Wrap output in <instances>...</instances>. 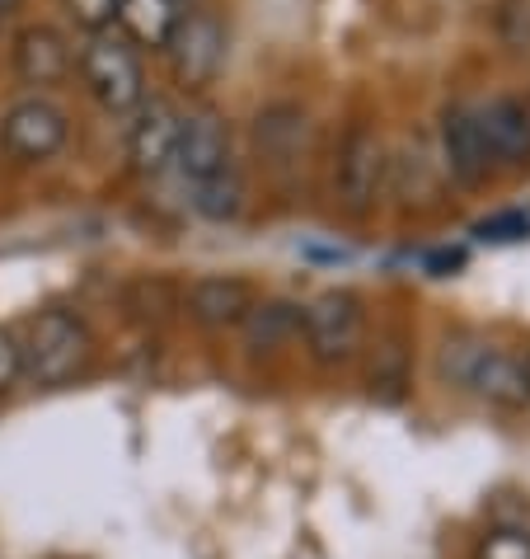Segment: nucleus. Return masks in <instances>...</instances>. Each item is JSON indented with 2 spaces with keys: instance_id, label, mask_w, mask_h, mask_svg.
I'll list each match as a JSON object with an SVG mask.
<instances>
[{
  "instance_id": "obj_1",
  "label": "nucleus",
  "mask_w": 530,
  "mask_h": 559,
  "mask_svg": "<svg viewBox=\"0 0 530 559\" xmlns=\"http://www.w3.org/2000/svg\"><path fill=\"white\" fill-rule=\"evenodd\" d=\"M20 357H24V377L34 381L38 391H61V385H71L89 367L95 334H89V324L75 316V310L48 306L24 324Z\"/></svg>"
},
{
  "instance_id": "obj_2",
  "label": "nucleus",
  "mask_w": 530,
  "mask_h": 559,
  "mask_svg": "<svg viewBox=\"0 0 530 559\" xmlns=\"http://www.w3.org/2000/svg\"><path fill=\"white\" fill-rule=\"evenodd\" d=\"M75 71H81L85 95L95 99L104 114H136V108L146 104L142 52H136L122 34H113V28L89 34V43L75 52Z\"/></svg>"
},
{
  "instance_id": "obj_3",
  "label": "nucleus",
  "mask_w": 530,
  "mask_h": 559,
  "mask_svg": "<svg viewBox=\"0 0 530 559\" xmlns=\"http://www.w3.org/2000/svg\"><path fill=\"white\" fill-rule=\"evenodd\" d=\"M301 334H305V348L320 367H342L362 353V338H366V310L362 297L348 287H334V292H320L315 301L301 310Z\"/></svg>"
},
{
  "instance_id": "obj_4",
  "label": "nucleus",
  "mask_w": 530,
  "mask_h": 559,
  "mask_svg": "<svg viewBox=\"0 0 530 559\" xmlns=\"http://www.w3.org/2000/svg\"><path fill=\"white\" fill-rule=\"evenodd\" d=\"M385 175H389V155L385 142L371 122H352L348 136L338 146V160H334V198L342 212L362 216L376 207V198L385 189Z\"/></svg>"
},
{
  "instance_id": "obj_5",
  "label": "nucleus",
  "mask_w": 530,
  "mask_h": 559,
  "mask_svg": "<svg viewBox=\"0 0 530 559\" xmlns=\"http://www.w3.org/2000/svg\"><path fill=\"white\" fill-rule=\"evenodd\" d=\"M169 75L183 95H197L207 90L216 75H221V61H226V24L216 20V10H189L169 38Z\"/></svg>"
},
{
  "instance_id": "obj_6",
  "label": "nucleus",
  "mask_w": 530,
  "mask_h": 559,
  "mask_svg": "<svg viewBox=\"0 0 530 559\" xmlns=\"http://www.w3.org/2000/svg\"><path fill=\"white\" fill-rule=\"evenodd\" d=\"M67 136H71L67 108L43 99V95H24V99H14L5 114H0V146H5L14 160H24V165L52 160V155L67 146Z\"/></svg>"
},
{
  "instance_id": "obj_7",
  "label": "nucleus",
  "mask_w": 530,
  "mask_h": 559,
  "mask_svg": "<svg viewBox=\"0 0 530 559\" xmlns=\"http://www.w3.org/2000/svg\"><path fill=\"white\" fill-rule=\"evenodd\" d=\"M442 169L446 179H456L460 189H479V183H489L493 175V155H489V142H483L479 132V114L470 104H450L442 108Z\"/></svg>"
},
{
  "instance_id": "obj_8",
  "label": "nucleus",
  "mask_w": 530,
  "mask_h": 559,
  "mask_svg": "<svg viewBox=\"0 0 530 559\" xmlns=\"http://www.w3.org/2000/svg\"><path fill=\"white\" fill-rule=\"evenodd\" d=\"M179 128H183V114L169 99H146L136 108L128 128V160L136 175L160 179L179 160Z\"/></svg>"
},
{
  "instance_id": "obj_9",
  "label": "nucleus",
  "mask_w": 530,
  "mask_h": 559,
  "mask_svg": "<svg viewBox=\"0 0 530 559\" xmlns=\"http://www.w3.org/2000/svg\"><path fill=\"white\" fill-rule=\"evenodd\" d=\"M10 67H14V75H20V85H28V90H57L75 71L71 38L52 24H28V28L14 34Z\"/></svg>"
},
{
  "instance_id": "obj_10",
  "label": "nucleus",
  "mask_w": 530,
  "mask_h": 559,
  "mask_svg": "<svg viewBox=\"0 0 530 559\" xmlns=\"http://www.w3.org/2000/svg\"><path fill=\"white\" fill-rule=\"evenodd\" d=\"M479 114V132L489 142V155H493V169H521L530 165V99H517V95H497L489 104L474 108Z\"/></svg>"
},
{
  "instance_id": "obj_11",
  "label": "nucleus",
  "mask_w": 530,
  "mask_h": 559,
  "mask_svg": "<svg viewBox=\"0 0 530 559\" xmlns=\"http://www.w3.org/2000/svg\"><path fill=\"white\" fill-rule=\"evenodd\" d=\"M183 179L189 183H202V179H216L230 169V132L221 114H212V108H193L189 118H183L179 128V160Z\"/></svg>"
},
{
  "instance_id": "obj_12",
  "label": "nucleus",
  "mask_w": 530,
  "mask_h": 559,
  "mask_svg": "<svg viewBox=\"0 0 530 559\" xmlns=\"http://www.w3.org/2000/svg\"><path fill=\"white\" fill-rule=\"evenodd\" d=\"M460 381L470 385L479 400H489V405H503V409H521L526 405V371L511 353L503 348H470L460 367Z\"/></svg>"
},
{
  "instance_id": "obj_13",
  "label": "nucleus",
  "mask_w": 530,
  "mask_h": 559,
  "mask_svg": "<svg viewBox=\"0 0 530 559\" xmlns=\"http://www.w3.org/2000/svg\"><path fill=\"white\" fill-rule=\"evenodd\" d=\"M254 287L244 283V277L236 273H207L197 277V283L189 287V297H183V306H189V316L197 324H207V330H226V324H244V316L254 310Z\"/></svg>"
},
{
  "instance_id": "obj_14",
  "label": "nucleus",
  "mask_w": 530,
  "mask_h": 559,
  "mask_svg": "<svg viewBox=\"0 0 530 559\" xmlns=\"http://www.w3.org/2000/svg\"><path fill=\"white\" fill-rule=\"evenodd\" d=\"M183 20L179 0H122L118 5V34L132 43V48H150L165 52L174 28Z\"/></svg>"
},
{
  "instance_id": "obj_15",
  "label": "nucleus",
  "mask_w": 530,
  "mask_h": 559,
  "mask_svg": "<svg viewBox=\"0 0 530 559\" xmlns=\"http://www.w3.org/2000/svg\"><path fill=\"white\" fill-rule=\"evenodd\" d=\"M296 330H301V310L287 301H254V310L244 316V338L254 353L287 344Z\"/></svg>"
},
{
  "instance_id": "obj_16",
  "label": "nucleus",
  "mask_w": 530,
  "mask_h": 559,
  "mask_svg": "<svg viewBox=\"0 0 530 559\" xmlns=\"http://www.w3.org/2000/svg\"><path fill=\"white\" fill-rule=\"evenodd\" d=\"M366 381H371V395H376L381 405H399V400L409 395V348H403L395 334L381 338L376 362H371Z\"/></svg>"
},
{
  "instance_id": "obj_17",
  "label": "nucleus",
  "mask_w": 530,
  "mask_h": 559,
  "mask_svg": "<svg viewBox=\"0 0 530 559\" xmlns=\"http://www.w3.org/2000/svg\"><path fill=\"white\" fill-rule=\"evenodd\" d=\"M193 207L207 216V222H236L240 207H244L240 175H236V169H226V175H216V179L193 183Z\"/></svg>"
},
{
  "instance_id": "obj_18",
  "label": "nucleus",
  "mask_w": 530,
  "mask_h": 559,
  "mask_svg": "<svg viewBox=\"0 0 530 559\" xmlns=\"http://www.w3.org/2000/svg\"><path fill=\"white\" fill-rule=\"evenodd\" d=\"M497 38L517 57H530V0H497Z\"/></svg>"
},
{
  "instance_id": "obj_19",
  "label": "nucleus",
  "mask_w": 530,
  "mask_h": 559,
  "mask_svg": "<svg viewBox=\"0 0 530 559\" xmlns=\"http://www.w3.org/2000/svg\"><path fill=\"white\" fill-rule=\"evenodd\" d=\"M474 559H530V532L521 526H493L479 536Z\"/></svg>"
},
{
  "instance_id": "obj_20",
  "label": "nucleus",
  "mask_w": 530,
  "mask_h": 559,
  "mask_svg": "<svg viewBox=\"0 0 530 559\" xmlns=\"http://www.w3.org/2000/svg\"><path fill=\"white\" fill-rule=\"evenodd\" d=\"M479 240H493V245H517L530 236V216L526 212H493L483 216V222L474 226Z\"/></svg>"
},
{
  "instance_id": "obj_21",
  "label": "nucleus",
  "mask_w": 530,
  "mask_h": 559,
  "mask_svg": "<svg viewBox=\"0 0 530 559\" xmlns=\"http://www.w3.org/2000/svg\"><path fill=\"white\" fill-rule=\"evenodd\" d=\"M61 5H67V14L85 28V34H104V28L118 24V5H122V0H61Z\"/></svg>"
},
{
  "instance_id": "obj_22",
  "label": "nucleus",
  "mask_w": 530,
  "mask_h": 559,
  "mask_svg": "<svg viewBox=\"0 0 530 559\" xmlns=\"http://www.w3.org/2000/svg\"><path fill=\"white\" fill-rule=\"evenodd\" d=\"M24 377V357H20V338L0 324V395L14 391V381Z\"/></svg>"
},
{
  "instance_id": "obj_23",
  "label": "nucleus",
  "mask_w": 530,
  "mask_h": 559,
  "mask_svg": "<svg viewBox=\"0 0 530 559\" xmlns=\"http://www.w3.org/2000/svg\"><path fill=\"white\" fill-rule=\"evenodd\" d=\"M521 371H526V400H530V353H526V362H521Z\"/></svg>"
},
{
  "instance_id": "obj_24",
  "label": "nucleus",
  "mask_w": 530,
  "mask_h": 559,
  "mask_svg": "<svg viewBox=\"0 0 530 559\" xmlns=\"http://www.w3.org/2000/svg\"><path fill=\"white\" fill-rule=\"evenodd\" d=\"M14 5H20V0H0V14H10Z\"/></svg>"
}]
</instances>
